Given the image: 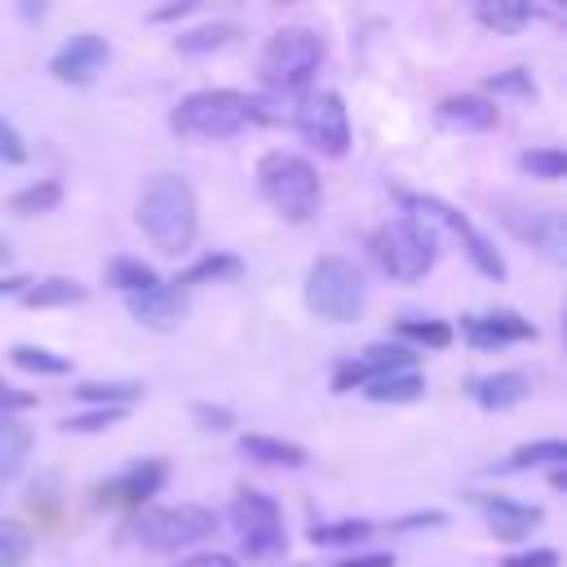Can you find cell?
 Here are the masks:
<instances>
[{
	"instance_id": "1",
	"label": "cell",
	"mask_w": 567,
	"mask_h": 567,
	"mask_svg": "<svg viewBox=\"0 0 567 567\" xmlns=\"http://www.w3.org/2000/svg\"><path fill=\"white\" fill-rule=\"evenodd\" d=\"M137 226H142V235H146L164 257L186 252L190 239H195V230H199V204H195L190 182L177 177V173H155V177L142 186Z\"/></svg>"
},
{
	"instance_id": "2",
	"label": "cell",
	"mask_w": 567,
	"mask_h": 567,
	"mask_svg": "<svg viewBox=\"0 0 567 567\" xmlns=\"http://www.w3.org/2000/svg\"><path fill=\"white\" fill-rule=\"evenodd\" d=\"M257 190L288 221H310L319 213V199H323L315 164L292 155V151H266L257 159Z\"/></svg>"
},
{
	"instance_id": "3",
	"label": "cell",
	"mask_w": 567,
	"mask_h": 567,
	"mask_svg": "<svg viewBox=\"0 0 567 567\" xmlns=\"http://www.w3.org/2000/svg\"><path fill=\"white\" fill-rule=\"evenodd\" d=\"M328 58V44L319 31L310 27H284L266 40L261 58H257V71H261V84L270 93H297L315 80V71L323 66Z\"/></svg>"
},
{
	"instance_id": "4",
	"label": "cell",
	"mask_w": 567,
	"mask_h": 567,
	"mask_svg": "<svg viewBox=\"0 0 567 567\" xmlns=\"http://www.w3.org/2000/svg\"><path fill=\"white\" fill-rule=\"evenodd\" d=\"M173 133L182 137H199V142H221V137H235L252 124V106H248V93H235V89H199L190 97H182L168 115Z\"/></svg>"
},
{
	"instance_id": "5",
	"label": "cell",
	"mask_w": 567,
	"mask_h": 567,
	"mask_svg": "<svg viewBox=\"0 0 567 567\" xmlns=\"http://www.w3.org/2000/svg\"><path fill=\"white\" fill-rule=\"evenodd\" d=\"M372 257H377V266L390 275V279H399V284H416L430 266H434V257H439V239H434V230L425 226V221H416V217H394V221H385L377 235H372Z\"/></svg>"
},
{
	"instance_id": "6",
	"label": "cell",
	"mask_w": 567,
	"mask_h": 567,
	"mask_svg": "<svg viewBox=\"0 0 567 567\" xmlns=\"http://www.w3.org/2000/svg\"><path fill=\"white\" fill-rule=\"evenodd\" d=\"M363 301H368V284H363V275H359L354 261H346V257H319L306 270V306L319 319L350 323V319H359Z\"/></svg>"
},
{
	"instance_id": "7",
	"label": "cell",
	"mask_w": 567,
	"mask_h": 567,
	"mask_svg": "<svg viewBox=\"0 0 567 567\" xmlns=\"http://www.w3.org/2000/svg\"><path fill=\"white\" fill-rule=\"evenodd\" d=\"M399 204L408 208V217H416V221H425L430 230H434V239L439 235H452V239H461V248L470 252V261L487 275V279H505V261H501V252L452 208V204H443V199H434V195H412V190H403L399 195Z\"/></svg>"
},
{
	"instance_id": "8",
	"label": "cell",
	"mask_w": 567,
	"mask_h": 567,
	"mask_svg": "<svg viewBox=\"0 0 567 567\" xmlns=\"http://www.w3.org/2000/svg\"><path fill=\"white\" fill-rule=\"evenodd\" d=\"M133 532H137V540H142L146 549H155V554H177V549H190V545L208 540V536L217 532V518H213V509L182 501V505L146 509Z\"/></svg>"
},
{
	"instance_id": "9",
	"label": "cell",
	"mask_w": 567,
	"mask_h": 567,
	"mask_svg": "<svg viewBox=\"0 0 567 567\" xmlns=\"http://www.w3.org/2000/svg\"><path fill=\"white\" fill-rule=\"evenodd\" d=\"M292 128L319 151V155H346L350 151V115H346V102L341 93L332 89H310L297 97L292 106Z\"/></svg>"
},
{
	"instance_id": "10",
	"label": "cell",
	"mask_w": 567,
	"mask_h": 567,
	"mask_svg": "<svg viewBox=\"0 0 567 567\" xmlns=\"http://www.w3.org/2000/svg\"><path fill=\"white\" fill-rule=\"evenodd\" d=\"M230 527L239 532V549L248 558H275L284 554L288 545V532H284V514H279V501L266 496V492H252L244 487L230 505Z\"/></svg>"
},
{
	"instance_id": "11",
	"label": "cell",
	"mask_w": 567,
	"mask_h": 567,
	"mask_svg": "<svg viewBox=\"0 0 567 567\" xmlns=\"http://www.w3.org/2000/svg\"><path fill=\"white\" fill-rule=\"evenodd\" d=\"M403 368H416V354L408 350V346H394V341H377V346H368L363 354H354V359H346L337 372H332V390H363L368 381H377V377H390V372H403Z\"/></svg>"
},
{
	"instance_id": "12",
	"label": "cell",
	"mask_w": 567,
	"mask_h": 567,
	"mask_svg": "<svg viewBox=\"0 0 567 567\" xmlns=\"http://www.w3.org/2000/svg\"><path fill=\"white\" fill-rule=\"evenodd\" d=\"M106 62H111V44L93 31H80L49 58V75L62 84H93Z\"/></svg>"
},
{
	"instance_id": "13",
	"label": "cell",
	"mask_w": 567,
	"mask_h": 567,
	"mask_svg": "<svg viewBox=\"0 0 567 567\" xmlns=\"http://www.w3.org/2000/svg\"><path fill=\"white\" fill-rule=\"evenodd\" d=\"M461 332L478 350H501L514 341H536V323L514 315V310H492V315H461Z\"/></svg>"
},
{
	"instance_id": "14",
	"label": "cell",
	"mask_w": 567,
	"mask_h": 567,
	"mask_svg": "<svg viewBox=\"0 0 567 567\" xmlns=\"http://www.w3.org/2000/svg\"><path fill=\"white\" fill-rule=\"evenodd\" d=\"M128 315H133L137 323L155 328V332H168V328H177L182 315H186V288H182L177 279H159V284H151L146 292H133V297H128Z\"/></svg>"
},
{
	"instance_id": "15",
	"label": "cell",
	"mask_w": 567,
	"mask_h": 567,
	"mask_svg": "<svg viewBox=\"0 0 567 567\" xmlns=\"http://www.w3.org/2000/svg\"><path fill=\"white\" fill-rule=\"evenodd\" d=\"M474 505L483 509L492 536H501V540H518V536H527L532 527H540V518H545L540 505H523V501L501 496V492H478Z\"/></svg>"
},
{
	"instance_id": "16",
	"label": "cell",
	"mask_w": 567,
	"mask_h": 567,
	"mask_svg": "<svg viewBox=\"0 0 567 567\" xmlns=\"http://www.w3.org/2000/svg\"><path fill=\"white\" fill-rule=\"evenodd\" d=\"M164 478H168V465H164L159 456H151V461L128 465V470L115 474L111 483H102L97 496L111 501V505H142V501H151V496L164 487Z\"/></svg>"
},
{
	"instance_id": "17",
	"label": "cell",
	"mask_w": 567,
	"mask_h": 567,
	"mask_svg": "<svg viewBox=\"0 0 567 567\" xmlns=\"http://www.w3.org/2000/svg\"><path fill=\"white\" fill-rule=\"evenodd\" d=\"M434 115H439L443 128H456V133H483V128H492V124L501 120V111H496L487 97H478V93L443 97V102L434 106Z\"/></svg>"
},
{
	"instance_id": "18",
	"label": "cell",
	"mask_w": 567,
	"mask_h": 567,
	"mask_svg": "<svg viewBox=\"0 0 567 567\" xmlns=\"http://www.w3.org/2000/svg\"><path fill=\"white\" fill-rule=\"evenodd\" d=\"M532 390V381L523 372H483V377H470V399L487 412H505L514 403H523Z\"/></svg>"
},
{
	"instance_id": "19",
	"label": "cell",
	"mask_w": 567,
	"mask_h": 567,
	"mask_svg": "<svg viewBox=\"0 0 567 567\" xmlns=\"http://www.w3.org/2000/svg\"><path fill=\"white\" fill-rule=\"evenodd\" d=\"M239 452L257 465H284V470H301L310 461V452L301 443H288V439H270V434H244L239 439Z\"/></svg>"
},
{
	"instance_id": "20",
	"label": "cell",
	"mask_w": 567,
	"mask_h": 567,
	"mask_svg": "<svg viewBox=\"0 0 567 567\" xmlns=\"http://www.w3.org/2000/svg\"><path fill=\"white\" fill-rule=\"evenodd\" d=\"M31 447H35L31 425H22V421H13V416H0V483L18 478V474L27 470Z\"/></svg>"
},
{
	"instance_id": "21",
	"label": "cell",
	"mask_w": 567,
	"mask_h": 567,
	"mask_svg": "<svg viewBox=\"0 0 567 567\" xmlns=\"http://www.w3.org/2000/svg\"><path fill=\"white\" fill-rule=\"evenodd\" d=\"M474 18H478L487 31H496V35H518V31L536 18V9H532L527 0H478V4H474Z\"/></svg>"
},
{
	"instance_id": "22",
	"label": "cell",
	"mask_w": 567,
	"mask_h": 567,
	"mask_svg": "<svg viewBox=\"0 0 567 567\" xmlns=\"http://www.w3.org/2000/svg\"><path fill=\"white\" fill-rule=\"evenodd\" d=\"M363 394H368L372 403H412V399H421V394H425V381H421V372H416V368H403V372H390V377L368 381V385H363Z\"/></svg>"
},
{
	"instance_id": "23",
	"label": "cell",
	"mask_w": 567,
	"mask_h": 567,
	"mask_svg": "<svg viewBox=\"0 0 567 567\" xmlns=\"http://www.w3.org/2000/svg\"><path fill=\"white\" fill-rule=\"evenodd\" d=\"M518 235H527L549 261H563V248H567V235H563V213L558 208H545L532 217V226H518Z\"/></svg>"
},
{
	"instance_id": "24",
	"label": "cell",
	"mask_w": 567,
	"mask_h": 567,
	"mask_svg": "<svg viewBox=\"0 0 567 567\" xmlns=\"http://www.w3.org/2000/svg\"><path fill=\"white\" fill-rule=\"evenodd\" d=\"M71 394L93 408H128L133 399H142V385L137 381H80Z\"/></svg>"
},
{
	"instance_id": "25",
	"label": "cell",
	"mask_w": 567,
	"mask_h": 567,
	"mask_svg": "<svg viewBox=\"0 0 567 567\" xmlns=\"http://www.w3.org/2000/svg\"><path fill=\"white\" fill-rule=\"evenodd\" d=\"M244 275V261L235 257V252H208V257H199L177 284L182 288H195V284H221V279H239Z\"/></svg>"
},
{
	"instance_id": "26",
	"label": "cell",
	"mask_w": 567,
	"mask_h": 567,
	"mask_svg": "<svg viewBox=\"0 0 567 567\" xmlns=\"http://www.w3.org/2000/svg\"><path fill=\"white\" fill-rule=\"evenodd\" d=\"M106 284H115L120 292H146L151 284H159V275H155V266H146L142 257H111L106 261Z\"/></svg>"
},
{
	"instance_id": "27",
	"label": "cell",
	"mask_w": 567,
	"mask_h": 567,
	"mask_svg": "<svg viewBox=\"0 0 567 567\" xmlns=\"http://www.w3.org/2000/svg\"><path fill=\"white\" fill-rule=\"evenodd\" d=\"M84 301V288L75 279H40V284H27L22 288V306L31 310H44V306H75Z\"/></svg>"
},
{
	"instance_id": "28",
	"label": "cell",
	"mask_w": 567,
	"mask_h": 567,
	"mask_svg": "<svg viewBox=\"0 0 567 567\" xmlns=\"http://www.w3.org/2000/svg\"><path fill=\"white\" fill-rule=\"evenodd\" d=\"M532 465H567V443L563 439H536L509 452V461H501V470H532Z\"/></svg>"
},
{
	"instance_id": "29",
	"label": "cell",
	"mask_w": 567,
	"mask_h": 567,
	"mask_svg": "<svg viewBox=\"0 0 567 567\" xmlns=\"http://www.w3.org/2000/svg\"><path fill=\"white\" fill-rule=\"evenodd\" d=\"M58 199H62V186H58V182H31V186H22V190L9 195V213H18V217H40V213L58 208Z\"/></svg>"
},
{
	"instance_id": "30",
	"label": "cell",
	"mask_w": 567,
	"mask_h": 567,
	"mask_svg": "<svg viewBox=\"0 0 567 567\" xmlns=\"http://www.w3.org/2000/svg\"><path fill=\"white\" fill-rule=\"evenodd\" d=\"M9 359H13V368L40 372V377H62V372H71V359H66V354H53V350H44V346H13Z\"/></svg>"
},
{
	"instance_id": "31",
	"label": "cell",
	"mask_w": 567,
	"mask_h": 567,
	"mask_svg": "<svg viewBox=\"0 0 567 567\" xmlns=\"http://www.w3.org/2000/svg\"><path fill=\"white\" fill-rule=\"evenodd\" d=\"M230 40H235V22H213V27L182 31V35H177V53L199 58V53H213V49H221V44H230Z\"/></svg>"
},
{
	"instance_id": "32",
	"label": "cell",
	"mask_w": 567,
	"mask_h": 567,
	"mask_svg": "<svg viewBox=\"0 0 567 567\" xmlns=\"http://www.w3.org/2000/svg\"><path fill=\"white\" fill-rule=\"evenodd\" d=\"M377 527L368 523V518H341V523H315L310 527V540L315 545H359V540H368Z\"/></svg>"
},
{
	"instance_id": "33",
	"label": "cell",
	"mask_w": 567,
	"mask_h": 567,
	"mask_svg": "<svg viewBox=\"0 0 567 567\" xmlns=\"http://www.w3.org/2000/svg\"><path fill=\"white\" fill-rule=\"evenodd\" d=\"M35 536L27 532V523L18 518H0V567H22L31 558Z\"/></svg>"
},
{
	"instance_id": "34",
	"label": "cell",
	"mask_w": 567,
	"mask_h": 567,
	"mask_svg": "<svg viewBox=\"0 0 567 567\" xmlns=\"http://www.w3.org/2000/svg\"><path fill=\"white\" fill-rule=\"evenodd\" d=\"M394 332H399L403 341H416V346H430V350L452 346V328H447L443 319H399Z\"/></svg>"
},
{
	"instance_id": "35",
	"label": "cell",
	"mask_w": 567,
	"mask_h": 567,
	"mask_svg": "<svg viewBox=\"0 0 567 567\" xmlns=\"http://www.w3.org/2000/svg\"><path fill=\"white\" fill-rule=\"evenodd\" d=\"M518 168L527 177H540V182H558L567 173V155L558 146H540V151H523L518 155Z\"/></svg>"
},
{
	"instance_id": "36",
	"label": "cell",
	"mask_w": 567,
	"mask_h": 567,
	"mask_svg": "<svg viewBox=\"0 0 567 567\" xmlns=\"http://www.w3.org/2000/svg\"><path fill=\"white\" fill-rule=\"evenodd\" d=\"M128 408H89V412H75L62 421L66 434H97V430H111L115 421H124Z\"/></svg>"
},
{
	"instance_id": "37",
	"label": "cell",
	"mask_w": 567,
	"mask_h": 567,
	"mask_svg": "<svg viewBox=\"0 0 567 567\" xmlns=\"http://www.w3.org/2000/svg\"><path fill=\"white\" fill-rule=\"evenodd\" d=\"M492 93H514V97H536V84H532V75L527 71H496V75H487L483 80Z\"/></svg>"
},
{
	"instance_id": "38",
	"label": "cell",
	"mask_w": 567,
	"mask_h": 567,
	"mask_svg": "<svg viewBox=\"0 0 567 567\" xmlns=\"http://www.w3.org/2000/svg\"><path fill=\"white\" fill-rule=\"evenodd\" d=\"M190 416H195V425L208 430V434H226V430L235 425V412L221 408V403H190Z\"/></svg>"
},
{
	"instance_id": "39",
	"label": "cell",
	"mask_w": 567,
	"mask_h": 567,
	"mask_svg": "<svg viewBox=\"0 0 567 567\" xmlns=\"http://www.w3.org/2000/svg\"><path fill=\"white\" fill-rule=\"evenodd\" d=\"M496 567H558V549L540 545V549H523V554H505Z\"/></svg>"
},
{
	"instance_id": "40",
	"label": "cell",
	"mask_w": 567,
	"mask_h": 567,
	"mask_svg": "<svg viewBox=\"0 0 567 567\" xmlns=\"http://www.w3.org/2000/svg\"><path fill=\"white\" fill-rule=\"evenodd\" d=\"M22 159H27L22 133H18L9 120H0V164H22Z\"/></svg>"
},
{
	"instance_id": "41",
	"label": "cell",
	"mask_w": 567,
	"mask_h": 567,
	"mask_svg": "<svg viewBox=\"0 0 567 567\" xmlns=\"http://www.w3.org/2000/svg\"><path fill=\"white\" fill-rule=\"evenodd\" d=\"M35 408V390H18L9 381H0V416H13V412H27Z\"/></svg>"
},
{
	"instance_id": "42",
	"label": "cell",
	"mask_w": 567,
	"mask_h": 567,
	"mask_svg": "<svg viewBox=\"0 0 567 567\" xmlns=\"http://www.w3.org/2000/svg\"><path fill=\"white\" fill-rule=\"evenodd\" d=\"M443 523H447V514H443V509H421V514L399 518L394 527H399V532H416V527H443Z\"/></svg>"
},
{
	"instance_id": "43",
	"label": "cell",
	"mask_w": 567,
	"mask_h": 567,
	"mask_svg": "<svg viewBox=\"0 0 567 567\" xmlns=\"http://www.w3.org/2000/svg\"><path fill=\"white\" fill-rule=\"evenodd\" d=\"M177 567H239L230 554H190L186 563H177Z\"/></svg>"
},
{
	"instance_id": "44",
	"label": "cell",
	"mask_w": 567,
	"mask_h": 567,
	"mask_svg": "<svg viewBox=\"0 0 567 567\" xmlns=\"http://www.w3.org/2000/svg\"><path fill=\"white\" fill-rule=\"evenodd\" d=\"M186 13H195V0H182V4H159V9H151V22H168V18H186Z\"/></svg>"
},
{
	"instance_id": "45",
	"label": "cell",
	"mask_w": 567,
	"mask_h": 567,
	"mask_svg": "<svg viewBox=\"0 0 567 567\" xmlns=\"http://www.w3.org/2000/svg\"><path fill=\"white\" fill-rule=\"evenodd\" d=\"M332 567H394V558L390 554H359V558H341Z\"/></svg>"
},
{
	"instance_id": "46",
	"label": "cell",
	"mask_w": 567,
	"mask_h": 567,
	"mask_svg": "<svg viewBox=\"0 0 567 567\" xmlns=\"http://www.w3.org/2000/svg\"><path fill=\"white\" fill-rule=\"evenodd\" d=\"M31 279L27 275H9V279H0V297H9V292H18L22 297V288H27Z\"/></svg>"
}]
</instances>
